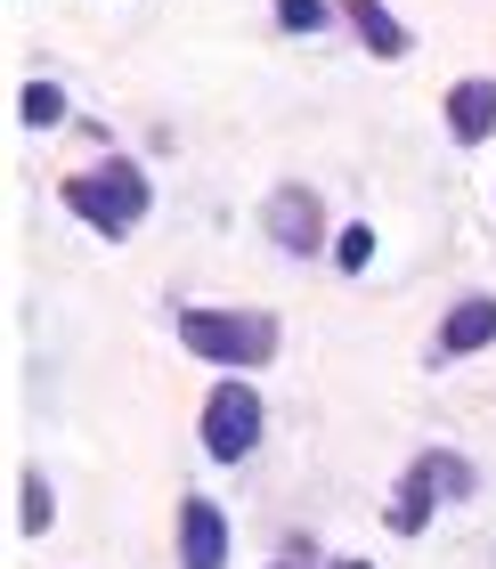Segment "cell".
<instances>
[{"instance_id": "1", "label": "cell", "mask_w": 496, "mask_h": 569, "mask_svg": "<svg viewBox=\"0 0 496 569\" xmlns=\"http://www.w3.org/2000/svg\"><path fill=\"white\" fill-rule=\"evenodd\" d=\"M179 342H188L196 358H212V367H269L277 358V318L269 309H212V301H196V309H179Z\"/></svg>"}, {"instance_id": "2", "label": "cell", "mask_w": 496, "mask_h": 569, "mask_svg": "<svg viewBox=\"0 0 496 569\" xmlns=\"http://www.w3.org/2000/svg\"><path fill=\"white\" fill-rule=\"evenodd\" d=\"M456 497H473V463H464L456 448H424L399 472V488L383 497V529H399V537H424L431 529V512L439 505H456Z\"/></svg>"}, {"instance_id": "3", "label": "cell", "mask_w": 496, "mask_h": 569, "mask_svg": "<svg viewBox=\"0 0 496 569\" xmlns=\"http://www.w3.org/2000/svg\"><path fill=\"white\" fill-rule=\"evenodd\" d=\"M66 203H73V220H90L98 237H130V228L147 220V171L139 163H122V154H107V163H90V171H73L66 188H58Z\"/></svg>"}, {"instance_id": "4", "label": "cell", "mask_w": 496, "mask_h": 569, "mask_svg": "<svg viewBox=\"0 0 496 569\" xmlns=\"http://www.w3.org/2000/svg\"><path fill=\"white\" fill-rule=\"evenodd\" d=\"M260 431H269V416H260L252 382H220V391L204 399V416H196V439H204L212 463H245L260 448Z\"/></svg>"}, {"instance_id": "5", "label": "cell", "mask_w": 496, "mask_h": 569, "mask_svg": "<svg viewBox=\"0 0 496 569\" xmlns=\"http://www.w3.org/2000/svg\"><path fill=\"white\" fill-rule=\"evenodd\" d=\"M260 228H269L285 252H318V244H326V203L309 196L301 179H285V188L260 203Z\"/></svg>"}, {"instance_id": "6", "label": "cell", "mask_w": 496, "mask_h": 569, "mask_svg": "<svg viewBox=\"0 0 496 569\" xmlns=\"http://www.w3.org/2000/svg\"><path fill=\"white\" fill-rule=\"evenodd\" d=\"M171 546H179V569H228V512L212 497H188Z\"/></svg>"}, {"instance_id": "7", "label": "cell", "mask_w": 496, "mask_h": 569, "mask_svg": "<svg viewBox=\"0 0 496 569\" xmlns=\"http://www.w3.org/2000/svg\"><path fill=\"white\" fill-rule=\"evenodd\" d=\"M496 342V301L488 293H464L448 318H439V358H473Z\"/></svg>"}, {"instance_id": "8", "label": "cell", "mask_w": 496, "mask_h": 569, "mask_svg": "<svg viewBox=\"0 0 496 569\" xmlns=\"http://www.w3.org/2000/svg\"><path fill=\"white\" fill-rule=\"evenodd\" d=\"M488 131H496V82H488V73H473V82L448 90V139H456V147H480Z\"/></svg>"}, {"instance_id": "9", "label": "cell", "mask_w": 496, "mask_h": 569, "mask_svg": "<svg viewBox=\"0 0 496 569\" xmlns=\"http://www.w3.org/2000/svg\"><path fill=\"white\" fill-rule=\"evenodd\" d=\"M334 9H343L350 24H358V41L375 49V58H407V24L383 9V0H334Z\"/></svg>"}, {"instance_id": "10", "label": "cell", "mask_w": 496, "mask_h": 569, "mask_svg": "<svg viewBox=\"0 0 496 569\" xmlns=\"http://www.w3.org/2000/svg\"><path fill=\"white\" fill-rule=\"evenodd\" d=\"M17 529H24V537H49V529H58V497H49V480L33 472V463L17 472Z\"/></svg>"}, {"instance_id": "11", "label": "cell", "mask_w": 496, "mask_h": 569, "mask_svg": "<svg viewBox=\"0 0 496 569\" xmlns=\"http://www.w3.org/2000/svg\"><path fill=\"white\" fill-rule=\"evenodd\" d=\"M17 114L33 122V131H49V122H66V90L58 82H24L17 90Z\"/></svg>"}, {"instance_id": "12", "label": "cell", "mask_w": 496, "mask_h": 569, "mask_svg": "<svg viewBox=\"0 0 496 569\" xmlns=\"http://www.w3.org/2000/svg\"><path fill=\"white\" fill-rule=\"evenodd\" d=\"M334 17H343L334 0H277V24H285V33H326Z\"/></svg>"}, {"instance_id": "13", "label": "cell", "mask_w": 496, "mask_h": 569, "mask_svg": "<svg viewBox=\"0 0 496 569\" xmlns=\"http://www.w3.org/2000/svg\"><path fill=\"white\" fill-rule=\"evenodd\" d=\"M334 261H343V269H367V261H375V228H358V220H350L343 237H334Z\"/></svg>"}, {"instance_id": "14", "label": "cell", "mask_w": 496, "mask_h": 569, "mask_svg": "<svg viewBox=\"0 0 496 569\" xmlns=\"http://www.w3.org/2000/svg\"><path fill=\"white\" fill-rule=\"evenodd\" d=\"M326 569H375V561H326Z\"/></svg>"}, {"instance_id": "15", "label": "cell", "mask_w": 496, "mask_h": 569, "mask_svg": "<svg viewBox=\"0 0 496 569\" xmlns=\"http://www.w3.org/2000/svg\"><path fill=\"white\" fill-rule=\"evenodd\" d=\"M269 569H294V561H269Z\"/></svg>"}]
</instances>
